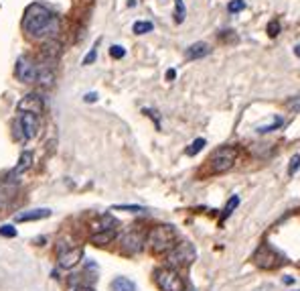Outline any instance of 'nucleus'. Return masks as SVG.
Instances as JSON below:
<instances>
[{
	"label": "nucleus",
	"mask_w": 300,
	"mask_h": 291,
	"mask_svg": "<svg viewBox=\"0 0 300 291\" xmlns=\"http://www.w3.org/2000/svg\"><path fill=\"white\" fill-rule=\"evenodd\" d=\"M185 14H187L185 2L183 0H174V23H183L185 20Z\"/></svg>",
	"instance_id": "obj_19"
},
{
	"label": "nucleus",
	"mask_w": 300,
	"mask_h": 291,
	"mask_svg": "<svg viewBox=\"0 0 300 291\" xmlns=\"http://www.w3.org/2000/svg\"><path fill=\"white\" fill-rule=\"evenodd\" d=\"M245 8V2L243 0H231L229 4H227V10L233 14V12H241Z\"/></svg>",
	"instance_id": "obj_25"
},
{
	"label": "nucleus",
	"mask_w": 300,
	"mask_h": 291,
	"mask_svg": "<svg viewBox=\"0 0 300 291\" xmlns=\"http://www.w3.org/2000/svg\"><path fill=\"white\" fill-rule=\"evenodd\" d=\"M116 228H106V230H95L93 234H91V244H95V247H106V244H110L114 238H116Z\"/></svg>",
	"instance_id": "obj_16"
},
{
	"label": "nucleus",
	"mask_w": 300,
	"mask_h": 291,
	"mask_svg": "<svg viewBox=\"0 0 300 291\" xmlns=\"http://www.w3.org/2000/svg\"><path fill=\"white\" fill-rule=\"evenodd\" d=\"M266 31H268V35H270L272 39L278 37V35H280V23H278V20H270L268 27H266Z\"/></svg>",
	"instance_id": "obj_24"
},
{
	"label": "nucleus",
	"mask_w": 300,
	"mask_h": 291,
	"mask_svg": "<svg viewBox=\"0 0 300 291\" xmlns=\"http://www.w3.org/2000/svg\"><path fill=\"white\" fill-rule=\"evenodd\" d=\"M177 242V230L168 224H160L150 228V232L146 234V244L154 255H162V253H170L174 249Z\"/></svg>",
	"instance_id": "obj_2"
},
{
	"label": "nucleus",
	"mask_w": 300,
	"mask_h": 291,
	"mask_svg": "<svg viewBox=\"0 0 300 291\" xmlns=\"http://www.w3.org/2000/svg\"><path fill=\"white\" fill-rule=\"evenodd\" d=\"M18 128L22 130V137H24V139H33V137H37V132H39V120H37V114L22 112V114H20V120H18Z\"/></svg>",
	"instance_id": "obj_9"
},
{
	"label": "nucleus",
	"mask_w": 300,
	"mask_h": 291,
	"mask_svg": "<svg viewBox=\"0 0 300 291\" xmlns=\"http://www.w3.org/2000/svg\"><path fill=\"white\" fill-rule=\"evenodd\" d=\"M110 55H112L114 59H122V57L126 55V51H124V47H120V45H112V49H110Z\"/></svg>",
	"instance_id": "obj_28"
},
{
	"label": "nucleus",
	"mask_w": 300,
	"mask_h": 291,
	"mask_svg": "<svg viewBox=\"0 0 300 291\" xmlns=\"http://www.w3.org/2000/svg\"><path fill=\"white\" fill-rule=\"evenodd\" d=\"M16 108H18L20 112L41 114V112L45 110V102H43V98L39 96V94H27V96L18 102V106H16Z\"/></svg>",
	"instance_id": "obj_11"
},
{
	"label": "nucleus",
	"mask_w": 300,
	"mask_h": 291,
	"mask_svg": "<svg viewBox=\"0 0 300 291\" xmlns=\"http://www.w3.org/2000/svg\"><path fill=\"white\" fill-rule=\"evenodd\" d=\"M294 55H298V57H300V45H296V47H294Z\"/></svg>",
	"instance_id": "obj_35"
},
{
	"label": "nucleus",
	"mask_w": 300,
	"mask_h": 291,
	"mask_svg": "<svg viewBox=\"0 0 300 291\" xmlns=\"http://www.w3.org/2000/svg\"><path fill=\"white\" fill-rule=\"evenodd\" d=\"M286 108L294 114H300V96H292L288 102H286Z\"/></svg>",
	"instance_id": "obj_26"
},
{
	"label": "nucleus",
	"mask_w": 300,
	"mask_h": 291,
	"mask_svg": "<svg viewBox=\"0 0 300 291\" xmlns=\"http://www.w3.org/2000/svg\"><path fill=\"white\" fill-rule=\"evenodd\" d=\"M37 84L45 86V88H51L55 84V70H53V63H39V78H37Z\"/></svg>",
	"instance_id": "obj_12"
},
{
	"label": "nucleus",
	"mask_w": 300,
	"mask_h": 291,
	"mask_svg": "<svg viewBox=\"0 0 300 291\" xmlns=\"http://www.w3.org/2000/svg\"><path fill=\"white\" fill-rule=\"evenodd\" d=\"M0 234H2V236H6V238H12V236H16V228H12V226L4 224V226H0Z\"/></svg>",
	"instance_id": "obj_30"
},
{
	"label": "nucleus",
	"mask_w": 300,
	"mask_h": 291,
	"mask_svg": "<svg viewBox=\"0 0 300 291\" xmlns=\"http://www.w3.org/2000/svg\"><path fill=\"white\" fill-rule=\"evenodd\" d=\"M116 210H130V212H142V206H116Z\"/></svg>",
	"instance_id": "obj_31"
},
{
	"label": "nucleus",
	"mask_w": 300,
	"mask_h": 291,
	"mask_svg": "<svg viewBox=\"0 0 300 291\" xmlns=\"http://www.w3.org/2000/svg\"><path fill=\"white\" fill-rule=\"evenodd\" d=\"M284 124V120L282 118H276L272 124H266V126H260L258 128V132H272V130H276V128H280Z\"/></svg>",
	"instance_id": "obj_23"
},
{
	"label": "nucleus",
	"mask_w": 300,
	"mask_h": 291,
	"mask_svg": "<svg viewBox=\"0 0 300 291\" xmlns=\"http://www.w3.org/2000/svg\"><path fill=\"white\" fill-rule=\"evenodd\" d=\"M235 161H237V149L227 145V147L217 149V151L211 155L209 167H211L213 173H225V171H229V169L235 165Z\"/></svg>",
	"instance_id": "obj_5"
},
{
	"label": "nucleus",
	"mask_w": 300,
	"mask_h": 291,
	"mask_svg": "<svg viewBox=\"0 0 300 291\" xmlns=\"http://www.w3.org/2000/svg\"><path fill=\"white\" fill-rule=\"evenodd\" d=\"M73 291H95L93 287H87V285H81V287H75Z\"/></svg>",
	"instance_id": "obj_34"
},
{
	"label": "nucleus",
	"mask_w": 300,
	"mask_h": 291,
	"mask_svg": "<svg viewBox=\"0 0 300 291\" xmlns=\"http://www.w3.org/2000/svg\"><path fill=\"white\" fill-rule=\"evenodd\" d=\"M59 55H61V43H59L57 39H49V41L43 45V61L55 63Z\"/></svg>",
	"instance_id": "obj_14"
},
{
	"label": "nucleus",
	"mask_w": 300,
	"mask_h": 291,
	"mask_svg": "<svg viewBox=\"0 0 300 291\" xmlns=\"http://www.w3.org/2000/svg\"><path fill=\"white\" fill-rule=\"evenodd\" d=\"M300 167V155H292L290 159V167H288V175H294Z\"/></svg>",
	"instance_id": "obj_27"
},
{
	"label": "nucleus",
	"mask_w": 300,
	"mask_h": 291,
	"mask_svg": "<svg viewBox=\"0 0 300 291\" xmlns=\"http://www.w3.org/2000/svg\"><path fill=\"white\" fill-rule=\"evenodd\" d=\"M97 100V94H87L85 96V102H95Z\"/></svg>",
	"instance_id": "obj_33"
},
{
	"label": "nucleus",
	"mask_w": 300,
	"mask_h": 291,
	"mask_svg": "<svg viewBox=\"0 0 300 291\" xmlns=\"http://www.w3.org/2000/svg\"><path fill=\"white\" fill-rule=\"evenodd\" d=\"M209 53H211V47H209L207 43L199 41V43H193V45L187 49V59H189V61L201 59V57H205V55H209Z\"/></svg>",
	"instance_id": "obj_17"
},
{
	"label": "nucleus",
	"mask_w": 300,
	"mask_h": 291,
	"mask_svg": "<svg viewBox=\"0 0 300 291\" xmlns=\"http://www.w3.org/2000/svg\"><path fill=\"white\" fill-rule=\"evenodd\" d=\"M205 145H207V141H205V139H195V141L191 143V147L187 149V155H189V157H195V155H197V153H199Z\"/></svg>",
	"instance_id": "obj_20"
},
{
	"label": "nucleus",
	"mask_w": 300,
	"mask_h": 291,
	"mask_svg": "<svg viewBox=\"0 0 300 291\" xmlns=\"http://www.w3.org/2000/svg\"><path fill=\"white\" fill-rule=\"evenodd\" d=\"M14 74L16 78L22 82V84H35L37 78H39V65L33 63L29 57H18L16 59V68H14Z\"/></svg>",
	"instance_id": "obj_7"
},
{
	"label": "nucleus",
	"mask_w": 300,
	"mask_h": 291,
	"mask_svg": "<svg viewBox=\"0 0 300 291\" xmlns=\"http://www.w3.org/2000/svg\"><path fill=\"white\" fill-rule=\"evenodd\" d=\"M252 261H254L256 267L266 269V271H274V269H278V267L284 265V257L274 247H270V244L258 247L256 253H254V257H252Z\"/></svg>",
	"instance_id": "obj_3"
},
{
	"label": "nucleus",
	"mask_w": 300,
	"mask_h": 291,
	"mask_svg": "<svg viewBox=\"0 0 300 291\" xmlns=\"http://www.w3.org/2000/svg\"><path fill=\"white\" fill-rule=\"evenodd\" d=\"M237 204H239V197H237V195H231V197L227 199V204H225V208H223V218H227V216H231V214H233V210L237 208Z\"/></svg>",
	"instance_id": "obj_22"
},
{
	"label": "nucleus",
	"mask_w": 300,
	"mask_h": 291,
	"mask_svg": "<svg viewBox=\"0 0 300 291\" xmlns=\"http://www.w3.org/2000/svg\"><path fill=\"white\" fill-rule=\"evenodd\" d=\"M132 31H134L136 35H144V33H150V31H152V23H148V20H138V23H134Z\"/></svg>",
	"instance_id": "obj_21"
},
{
	"label": "nucleus",
	"mask_w": 300,
	"mask_h": 291,
	"mask_svg": "<svg viewBox=\"0 0 300 291\" xmlns=\"http://www.w3.org/2000/svg\"><path fill=\"white\" fill-rule=\"evenodd\" d=\"M33 165V153H29V151H24L22 155H20V159H18V165L8 173V177H6V182H16L14 177H18L22 171H27L29 167Z\"/></svg>",
	"instance_id": "obj_15"
},
{
	"label": "nucleus",
	"mask_w": 300,
	"mask_h": 291,
	"mask_svg": "<svg viewBox=\"0 0 300 291\" xmlns=\"http://www.w3.org/2000/svg\"><path fill=\"white\" fill-rule=\"evenodd\" d=\"M49 216H51L49 208H35V210H27L22 214H16L14 222H33V220H43V218H49Z\"/></svg>",
	"instance_id": "obj_13"
},
{
	"label": "nucleus",
	"mask_w": 300,
	"mask_h": 291,
	"mask_svg": "<svg viewBox=\"0 0 300 291\" xmlns=\"http://www.w3.org/2000/svg\"><path fill=\"white\" fill-rule=\"evenodd\" d=\"M81 259H83V249H79V247H75V249H65V251H61L59 257H57L61 269H73L75 265H79Z\"/></svg>",
	"instance_id": "obj_10"
},
{
	"label": "nucleus",
	"mask_w": 300,
	"mask_h": 291,
	"mask_svg": "<svg viewBox=\"0 0 300 291\" xmlns=\"http://www.w3.org/2000/svg\"><path fill=\"white\" fill-rule=\"evenodd\" d=\"M22 29L33 39H53L59 31V16L43 4H31L24 12Z\"/></svg>",
	"instance_id": "obj_1"
},
{
	"label": "nucleus",
	"mask_w": 300,
	"mask_h": 291,
	"mask_svg": "<svg viewBox=\"0 0 300 291\" xmlns=\"http://www.w3.org/2000/svg\"><path fill=\"white\" fill-rule=\"evenodd\" d=\"M95 55H97V43L91 47V51L85 55V59H83V65H89V63H93L95 61Z\"/></svg>",
	"instance_id": "obj_29"
},
{
	"label": "nucleus",
	"mask_w": 300,
	"mask_h": 291,
	"mask_svg": "<svg viewBox=\"0 0 300 291\" xmlns=\"http://www.w3.org/2000/svg\"><path fill=\"white\" fill-rule=\"evenodd\" d=\"M174 78H177V72H174V70H168V72H166V80H168V82H172Z\"/></svg>",
	"instance_id": "obj_32"
},
{
	"label": "nucleus",
	"mask_w": 300,
	"mask_h": 291,
	"mask_svg": "<svg viewBox=\"0 0 300 291\" xmlns=\"http://www.w3.org/2000/svg\"><path fill=\"white\" fill-rule=\"evenodd\" d=\"M144 244H146V236H144V232H140V230H128V232L122 236V251H124L126 255H136V253H140V251L144 249Z\"/></svg>",
	"instance_id": "obj_8"
},
{
	"label": "nucleus",
	"mask_w": 300,
	"mask_h": 291,
	"mask_svg": "<svg viewBox=\"0 0 300 291\" xmlns=\"http://www.w3.org/2000/svg\"><path fill=\"white\" fill-rule=\"evenodd\" d=\"M156 285L162 291H187V285L174 267H160L154 271Z\"/></svg>",
	"instance_id": "obj_4"
},
{
	"label": "nucleus",
	"mask_w": 300,
	"mask_h": 291,
	"mask_svg": "<svg viewBox=\"0 0 300 291\" xmlns=\"http://www.w3.org/2000/svg\"><path fill=\"white\" fill-rule=\"evenodd\" d=\"M112 291H136V283L128 277H116L112 281Z\"/></svg>",
	"instance_id": "obj_18"
},
{
	"label": "nucleus",
	"mask_w": 300,
	"mask_h": 291,
	"mask_svg": "<svg viewBox=\"0 0 300 291\" xmlns=\"http://www.w3.org/2000/svg\"><path fill=\"white\" fill-rule=\"evenodd\" d=\"M197 257V251L191 242H181V244H174V249L168 253V265L170 267H187L195 261Z\"/></svg>",
	"instance_id": "obj_6"
}]
</instances>
